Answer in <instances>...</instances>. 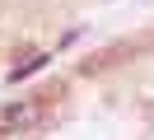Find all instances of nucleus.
Listing matches in <instances>:
<instances>
[{"label":"nucleus","mask_w":154,"mask_h":140,"mask_svg":"<svg viewBox=\"0 0 154 140\" xmlns=\"http://www.w3.org/2000/svg\"><path fill=\"white\" fill-rule=\"evenodd\" d=\"M33 117H38V103H14V107L0 112V121H5V126H28Z\"/></svg>","instance_id":"1"},{"label":"nucleus","mask_w":154,"mask_h":140,"mask_svg":"<svg viewBox=\"0 0 154 140\" xmlns=\"http://www.w3.org/2000/svg\"><path fill=\"white\" fill-rule=\"evenodd\" d=\"M42 65H47V51H42V56H33V61H23L19 70L10 75V84H19V79H28V75H33V70H42Z\"/></svg>","instance_id":"2"}]
</instances>
